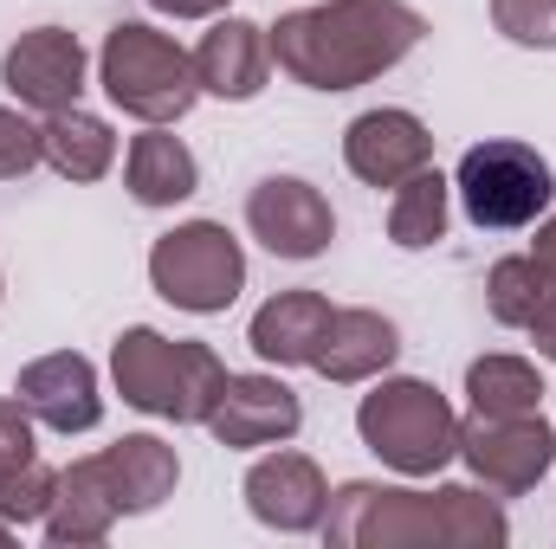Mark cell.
<instances>
[{
	"instance_id": "obj_1",
	"label": "cell",
	"mask_w": 556,
	"mask_h": 549,
	"mask_svg": "<svg viewBox=\"0 0 556 549\" xmlns=\"http://www.w3.org/2000/svg\"><path fill=\"white\" fill-rule=\"evenodd\" d=\"M427 20L408 0H317L285 13L273 33V65L304 91H356L395 72L420 46Z\"/></svg>"
},
{
	"instance_id": "obj_2",
	"label": "cell",
	"mask_w": 556,
	"mask_h": 549,
	"mask_svg": "<svg viewBox=\"0 0 556 549\" xmlns=\"http://www.w3.org/2000/svg\"><path fill=\"white\" fill-rule=\"evenodd\" d=\"M343 549H402V544H440V549H498L511 537L498 498L472 485H440V491H389L369 478H350L330 491V511L317 524Z\"/></svg>"
},
{
	"instance_id": "obj_3",
	"label": "cell",
	"mask_w": 556,
	"mask_h": 549,
	"mask_svg": "<svg viewBox=\"0 0 556 549\" xmlns=\"http://www.w3.org/2000/svg\"><path fill=\"white\" fill-rule=\"evenodd\" d=\"M111 375H117V395L142 413H162V420H181V426H201L220 382H227V362L207 349V343H181V336H162V330H124L117 349H111Z\"/></svg>"
},
{
	"instance_id": "obj_4",
	"label": "cell",
	"mask_w": 556,
	"mask_h": 549,
	"mask_svg": "<svg viewBox=\"0 0 556 549\" xmlns=\"http://www.w3.org/2000/svg\"><path fill=\"white\" fill-rule=\"evenodd\" d=\"M356 433L402 478H433L440 465L459 459V413L446 408L433 382H415V375L376 382V395H363L356 408Z\"/></svg>"
},
{
	"instance_id": "obj_5",
	"label": "cell",
	"mask_w": 556,
	"mask_h": 549,
	"mask_svg": "<svg viewBox=\"0 0 556 549\" xmlns=\"http://www.w3.org/2000/svg\"><path fill=\"white\" fill-rule=\"evenodd\" d=\"M98 78L111 91L117 111H130L137 124H181L201 98V78H194V52H181L168 33L124 20L111 26L104 52H98Z\"/></svg>"
},
{
	"instance_id": "obj_6",
	"label": "cell",
	"mask_w": 556,
	"mask_h": 549,
	"mask_svg": "<svg viewBox=\"0 0 556 549\" xmlns=\"http://www.w3.org/2000/svg\"><path fill=\"white\" fill-rule=\"evenodd\" d=\"M453 194L466 207L472 227L485 233H511V227H531L556 194V175L551 162L531 149V142H511V137H492V142H472L459 155V175H453Z\"/></svg>"
},
{
	"instance_id": "obj_7",
	"label": "cell",
	"mask_w": 556,
	"mask_h": 549,
	"mask_svg": "<svg viewBox=\"0 0 556 549\" xmlns=\"http://www.w3.org/2000/svg\"><path fill=\"white\" fill-rule=\"evenodd\" d=\"M149 284L175 310L214 317L247 291V253L220 220H188V227H175L149 246Z\"/></svg>"
},
{
	"instance_id": "obj_8",
	"label": "cell",
	"mask_w": 556,
	"mask_h": 549,
	"mask_svg": "<svg viewBox=\"0 0 556 549\" xmlns=\"http://www.w3.org/2000/svg\"><path fill=\"white\" fill-rule=\"evenodd\" d=\"M459 459L492 498H518L551 472L556 433L544 413H472V426H459Z\"/></svg>"
},
{
	"instance_id": "obj_9",
	"label": "cell",
	"mask_w": 556,
	"mask_h": 549,
	"mask_svg": "<svg viewBox=\"0 0 556 549\" xmlns=\"http://www.w3.org/2000/svg\"><path fill=\"white\" fill-rule=\"evenodd\" d=\"M247 233L278 253V259H317L330 240H337V214L330 201L298 181V175H266L253 194H247Z\"/></svg>"
},
{
	"instance_id": "obj_10",
	"label": "cell",
	"mask_w": 556,
	"mask_h": 549,
	"mask_svg": "<svg viewBox=\"0 0 556 549\" xmlns=\"http://www.w3.org/2000/svg\"><path fill=\"white\" fill-rule=\"evenodd\" d=\"M0 85L20 98V104H33V111H72L78 104V91H85V46H78V33H65V26H33V33H20L13 46H7V59H0Z\"/></svg>"
},
{
	"instance_id": "obj_11",
	"label": "cell",
	"mask_w": 556,
	"mask_h": 549,
	"mask_svg": "<svg viewBox=\"0 0 556 549\" xmlns=\"http://www.w3.org/2000/svg\"><path fill=\"white\" fill-rule=\"evenodd\" d=\"M201 426H207L220 446L253 452V446H278V439H291V433L304 426V408H298V395H291L278 375H227Z\"/></svg>"
},
{
	"instance_id": "obj_12",
	"label": "cell",
	"mask_w": 556,
	"mask_h": 549,
	"mask_svg": "<svg viewBox=\"0 0 556 549\" xmlns=\"http://www.w3.org/2000/svg\"><path fill=\"white\" fill-rule=\"evenodd\" d=\"M343 162L369 188H402L408 175L433 168V137L415 111H363L343 130Z\"/></svg>"
},
{
	"instance_id": "obj_13",
	"label": "cell",
	"mask_w": 556,
	"mask_h": 549,
	"mask_svg": "<svg viewBox=\"0 0 556 549\" xmlns=\"http://www.w3.org/2000/svg\"><path fill=\"white\" fill-rule=\"evenodd\" d=\"M13 395L26 401V413L52 433H91L104 420V395H98V369L78 349H52L39 362L20 369Z\"/></svg>"
},
{
	"instance_id": "obj_14",
	"label": "cell",
	"mask_w": 556,
	"mask_h": 549,
	"mask_svg": "<svg viewBox=\"0 0 556 549\" xmlns=\"http://www.w3.org/2000/svg\"><path fill=\"white\" fill-rule=\"evenodd\" d=\"M247 511L266 524V531H317L324 511H330V485L317 472V459L304 452H266L253 472H247Z\"/></svg>"
},
{
	"instance_id": "obj_15",
	"label": "cell",
	"mask_w": 556,
	"mask_h": 549,
	"mask_svg": "<svg viewBox=\"0 0 556 549\" xmlns=\"http://www.w3.org/2000/svg\"><path fill=\"white\" fill-rule=\"evenodd\" d=\"M266 72H273V39H266V26H253V20H214L207 33H201V46H194V78H201V91H214V98H227V104H247V98H260L266 91Z\"/></svg>"
},
{
	"instance_id": "obj_16",
	"label": "cell",
	"mask_w": 556,
	"mask_h": 549,
	"mask_svg": "<svg viewBox=\"0 0 556 549\" xmlns=\"http://www.w3.org/2000/svg\"><path fill=\"white\" fill-rule=\"evenodd\" d=\"M91 472H98V485L111 491L117 518H137V511H155V505L175 491L181 459H175L168 439H155V433H130V439L91 452Z\"/></svg>"
},
{
	"instance_id": "obj_17",
	"label": "cell",
	"mask_w": 556,
	"mask_h": 549,
	"mask_svg": "<svg viewBox=\"0 0 556 549\" xmlns=\"http://www.w3.org/2000/svg\"><path fill=\"white\" fill-rule=\"evenodd\" d=\"M395 356H402V330L382 310H330L311 369L337 388H356V382H376Z\"/></svg>"
},
{
	"instance_id": "obj_18",
	"label": "cell",
	"mask_w": 556,
	"mask_h": 549,
	"mask_svg": "<svg viewBox=\"0 0 556 549\" xmlns=\"http://www.w3.org/2000/svg\"><path fill=\"white\" fill-rule=\"evenodd\" d=\"M324 323H330V297L324 291H278L273 304L253 310L247 343L273 369H311L317 362V343H324Z\"/></svg>"
},
{
	"instance_id": "obj_19",
	"label": "cell",
	"mask_w": 556,
	"mask_h": 549,
	"mask_svg": "<svg viewBox=\"0 0 556 549\" xmlns=\"http://www.w3.org/2000/svg\"><path fill=\"white\" fill-rule=\"evenodd\" d=\"M485 304L498 323L525 330L544 356H556V278L538 259H498L485 278Z\"/></svg>"
},
{
	"instance_id": "obj_20",
	"label": "cell",
	"mask_w": 556,
	"mask_h": 549,
	"mask_svg": "<svg viewBox=\"0 0 556 549\" xmlns=\"http://www.w3.org/2000/svg\"><path fill=\"white\" fill-rule=\"evenodd\" d=\"M124 188L137 194L142 207H175V201H188L201 188V168H194L188 142L168 137V124H149L130 142V155H124Z\"/></svg>"
},
{
	"instance_id": "obj_21",
	"label": "cell",
	"mask_w": 556,
	"mask_h": 549,
	"mask_svg": "<svg viewBox=\"0 0 556 549\" xmlns=\"http://www.w3.org/2000/svg\"><path fill=\"white\" fill-rule=\"evenodd\" d=\"M39 137H46V162L65 175V181H104L111 175V162H117V137H111V124L104 117H91V111H52L46 124H39Z\"/></svg>"
},
{
	"instance_id": "obj_22",
	"label": "cell",
	"mask_w": 556,
	"mask_h": 549,
	"mask_svg": "<svg viewBox=\"0 0 556 549\" xmlns=\"http://www.w3.org/2000/svg\"><path fill=\"white\" fill-rule=\"evenodd\" d=\"M111 524H117V505H111V491L98 485L91 459L65 465V472H59V491H52V511H46V537H52V544H104Z\"/></svg>"
},
{
	"instance_id": "obj_23",
	"label": "cell",
	"mask_w": 556,
	"mask_h": 549,
	"mask_svg": "<svg viewBox=\"0 0 556 549\" xmlns=\"http://www.w3.org/2000/svg\"><path fill=\"white\" fill-rule=\"evenodd\" d=\"M446 201H453V181L440 168H420L395 188V207H389V240L402 253H427L446 240Z\"/></svg>"
},
{
	"instance_id": "obj_24",
	"label": "cell",
	"mask_w": 556,
	"mask_h": 549,
	"mask_svg": "<svg viewBox=\"0 0 556 549\" xmlns=\"http://www.w3.org/2000/svg\"><path fill=\"white\" fill-rule=\"evenodd\" d=\"M466 395H472V413H538L544 375L525 356H479L466 369Z\"/></svg>"
},
{
	"instance_id": "obj_25",
	"label": "cell",
	"mask_w": 556,
	"mask_h": 549,
	"mask_svg": "<svg viewBox=\"0 0 556 549\" xmlns=\"http://www.w3.org/2000/svg\"><path fill=\"white\" fill-rule=\"evenodd\" d=\"M52 491H59V472H52V465H39V452H33V459H20V465H0V518H7L13 531L46 524Z\"/></svg>"
},
{
	"instance_id": "obj_26",
	"label": "cell",
	"mask_w": 556,
	"mask_h": 549,
	"mask_svg": "<svg viewBox=\"0 0 556 549\" xmlns=\"http://www.w3.org/2000/svg\"><path fill=\"white\" fill-rule=\"evenodd\" d=\"M492 26L511 39V46H556V0H492Z\"/></svg>"
},
{
	"instance_id": "obj_27",
	"label": "cell",
	"mask_w": 556,
	"mask_h": 549,
	"mask_svg": "<svg viewBox=\"0 0 556 549\" xmlns=\"http://www.w3.org/2000/svg\"><path fill=\"white\" fill-rule=\"evenodd\" d=\"M39 162H46V137H39V124H26L20 111L0 104V181H20V175L39 168Z\"/></svg>"
},
{
	"instance_id": "obj_28",
	"label": "cell",
	"mask_w": 556,
	"mask_h": 549,
	"mask_svg": "<svg viewBox=\"0 0 556 549\" xmlns=\"http://www.w3.org/2000/svg\"><path fill=\"white\" fill-rule=\"evenodd\" d=\"M20 459H33V413L20 395H7L0 401V465H20Z\"/></svg>"
},
{
	"instance_id": "obj_29",
	"label": "cell",
	"mask_w": 556,
	"mask_h": 549,
	"mask_svg": "<svg viewBox=\"0 0 556 549\" xmlns=\"http://www.w3.org/2000/svg\"><path fill=\"white\" fill-rule=\"evenodd\" d=\"M155 13H175V20H214L227 0H149Z\"/></svg>"
},
{
	"instance_id": "obj_30",
	"label": "cell",
	"mask_w": 556,
	"mask_h": 549,
	"mask_svg": "<svg viewBox=\"0 0 556 549\" xmlns=\"http://www.w3.org/2000/svg\"><path fill=\"white\" fill-rule=\"evenodd\" d=\"M531 259H538V266L556 278V214L544 220V227H538V246H531Z\"/></svg>"
},
{
	"instance_id": "obj_31",
	"label": "cell",
	"mask_w": 556,
	"mask_h": 549,
	"mask_svg": "<svg viewBox=\"0 0 556 549\" xmlns=\"http://www.w3.org/2000/svg\"><path fill=\"white\" fill-rule=\"evenodd\" d=\"M0 544H13V524H7V518H0Z\"/></svg>"
}]
</instances>
